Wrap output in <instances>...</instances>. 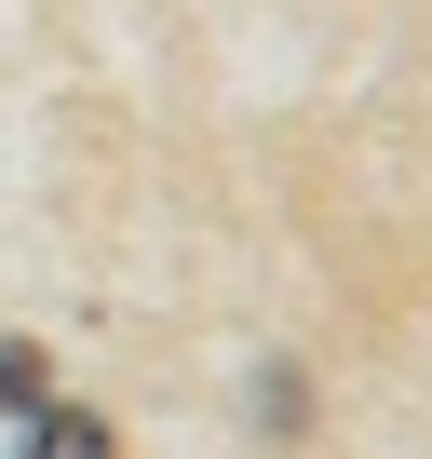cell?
Wrapping results in <instances>:
<instances>
[{"instance_id": "obj_3", "label": "cell", "mask_w": 432, "mask_h": 459, "mask_svg": "<svg viewBox=\"0 0 432 459\" xmlns=\"http://www.w3.org/2000/svg\"><path fill=\"white\" fill-rule=\"evenodd\" d=\"M0 405H41V351L28 338H0Z\"/></svg>"}, {"instance_id": "obj_1", "label": "cell", "mask_w": 432, "mask_h": 459, "mask_svg": "<svg viewBox=\"0 0 432 459\" xmlns=\"http://www.w3.org/2000/svg\"><path fill=\"white\" fill-rule=\"evenodd\" d=\"M28 459H122V446H108L95 405H41V419H28Z\"/></svg>"}, {"instance_id": "obj_2", "label": "cell", "mask_w": 432, "mask_h": 459, "mask_svg": "<svg viewBox=\"0 0 432 459\" xmlns=\"http://www.w3.org/2000/svg\"><path fill=\"white\" fill-rule=\"evenodd\" d=\"M298 419H311V378H298V365H257V432L298 446Z\"/></svg>"}]
</instances>
